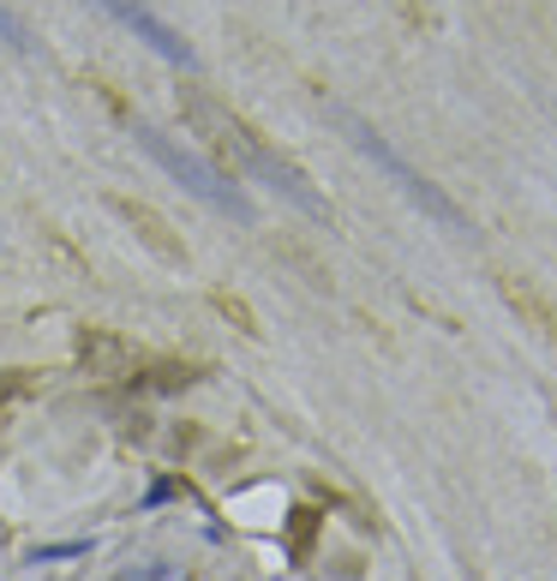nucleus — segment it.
I'll list each match as a JSON object with an SVG mask.
<instances>
[{"mask_svg": "<svg viewBox=\"0 0 557 581\" xmlns=\"http://www.w3.org/2000/svg\"><path fill=\"white\" fill-rule=\"evenodd\" d=\"M186 120H193L198 132H205V138L222 150L228 162H234V169H246L252 181H264V186H270V193L294 198V205H300V210H312V217H318V210H324L318 186H312V181H306V174H300L288 156H276V150L264 144V138L252 132L246 120H234V115H228L222 103H210V96H186Z\"/></svg>", "mask_w": 557, "mask_h": 581, "instance_id": "f257e3e1", "label": "nucleus"}, {"mask_svg": "<svg viewBox=\"0 0 557 581\" xmlns=\"http://www.w3.org/2000/svg\"><path fill=\"white\" fill-rule=\"evenodd\" d=\"M132 138H138V150H144L156 169H169L174 181L186 186L193 198H205L210 210H222V217H234V222H252V205H246V193H240L228 174H217L205 156H193V150H181L169 132H156V126H132Z\"/></svg>", "mask_w": 557, "mask_h": 581, "instance_id": "7ed1b4c3", "label": "nucleus"}, {"mask_svg": "<svg viewBox=\"0 0 557 581\" xmlns=\"http://www.w3.org/2000/svg\"><path fill=\"white\" fill-rule=\"evenodd\" d=\"M330 115H336V126H341V132L353 138V150H360V156L372 162V169H384L390 181H396L402 193H408L414 205H420L426 217L438 222V229H450V234H467V217H462V205H455V198L444 193V186H432V181H426V174L414 169V162H402V150L390 144V138L378 132V126H365L360 115H348V108H330Z\"/></svg>", "mask_w": 557, "mask_h": 581, "instance_id": "f03ea898", "label": "nucleus"}, {"mask_svg": "<svg viewBox=\"0 0 557 581\" xmlns=\"http://www.w3.org/2000/svg\"><path fill=\"white\" fill-rule=\"evenodd\" d=\"M91 7H103L114 24H126V31H132L144 48H156L162 60H174V67H198L193 43H186V36L174 31V24H162L150 7H138V0H91Z\"/></svg>", "mask_w": 557, "mask_h": 581, "instance_id": "20e7f679", "label": "nucleus"}, {"mask_svg": "<svg viewBox=\"0 0 557 581\" xmlns=\"http://www.w3.org/2000/svg\"><path fill=\"white\" fill-rule=\"evenodd\" d=\"M0 43H7V48H19V55H31V31H24L19 19H12V7H7V0H0Z\"/></svg>", "mask_w": 557, "mask_h": 581, "instance_id": "39448f33", "label": "nucleus"}]
</instances>
